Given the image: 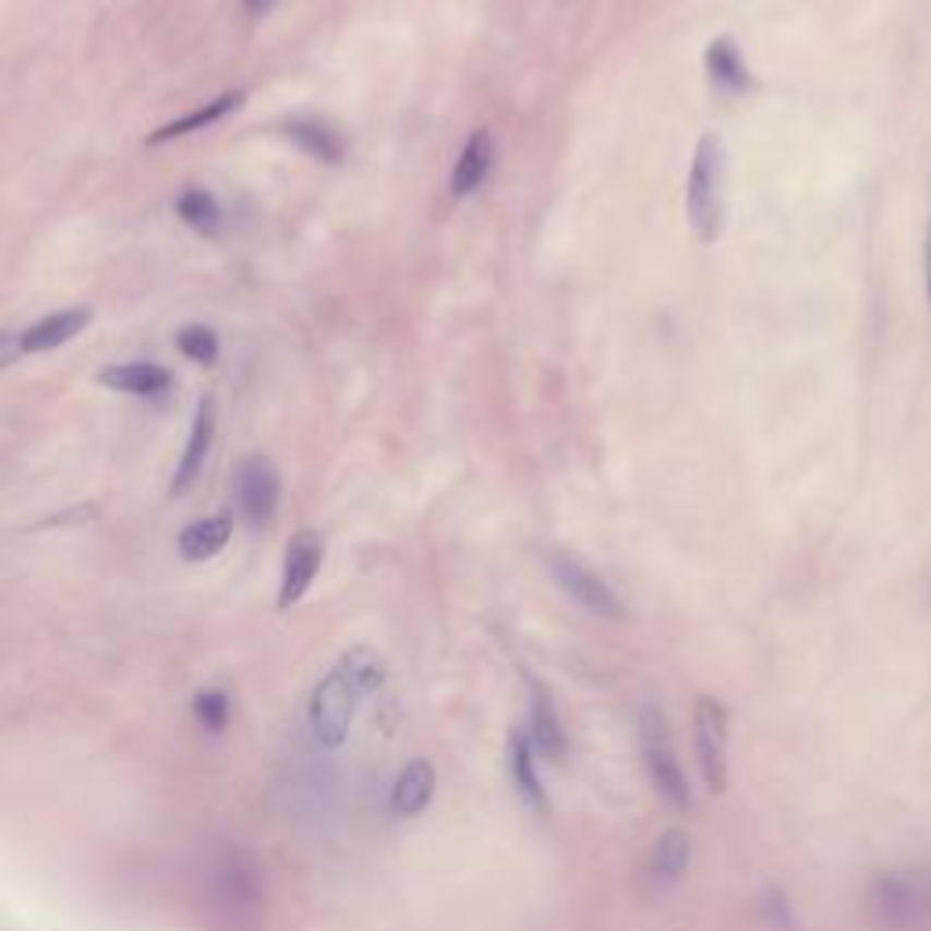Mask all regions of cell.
Returning <instances> with one entry per match:
<instances>
[{
    "instance_id": "obj_11",
    "label": "cell",
    "mask_w": 931,
    "mask_h": 931,
    "mask_svg": "<svg viewBox=\"0 0 931 931\" xmlns=\"http://www.w3.org/2000/svg\"><path fill=\"white\" fill-rule=\"evenodd\" d=\"M506 767H510V783H513L517 800H521L524 808H532L535 815H546L549 797H546L543 775H539V750L524 724H517L510 732V739H506Z\"/></svg>"
},
{
    "instance_id": "obj_6",
    "label": "cell",
    "mask_w": 931,
    "mask_h": 931,
    "mask_svg": "<svg viewBox=\"0 0 931 931\" xmlns=\"http://www.w3.org/2000/svg\"><path fill=\"white\" fill-rule=\"evenodd\" d=\"M870 914L887 931H917L928 924L931 917V892L920 876L909 873H876L866 892Z\"/></svg>"
},
{
    "instance_id": "obj_21",
    "label": "cell",
    "mask_w": 931,
    "mask_h": 931,
    "mask_svg": "<svg viewBox=\"0 0 931 931\" xmlns=\"http://www.w3.org/2000/svg\"><path fill=\"white\" fill-rule=\"evenodd\" d=\"M288 138H291V143H295L299 149H306L310 157L324 160V165H339L342 154H346L342 135L335 132L331 124L313 121V117H299V121H291V124H288Z\"/></svg>"
},
{
    "instance_id": "obj_15",
    "label": "cell",
    "mask_w": 931,
    "mask_h": 931,
    "mask_svg": "<svg viewBox=\"0 0 931 931\" xmlns=\"http://www.w3.org/2000/svg\"><path fill=\"white\" fill-rule=\"evenodd\" d=\"M495 165V143H492V132L488 128H477L470 138H466L459 160L451 168V193L455 197H470L473 190L488 179V171Z\"/></svg>"
},
{
    "instance_id": "obj_14",
    "label": "cell",
    "mask_w": 931,
    "mask_h": 931,
    "mask_svg": "<svg viewBox=\"0 0 931 931\" xmlns=\"http://www.w3.org/2000/svg\"><path fill=\"white\" fill-rule=\"evenodd\" d=\"M433 794H437V772H433L430 761H408L397 772L394 786H389V811L400 819H415L430 808Z\"/></svg>"
},
{
    "instance_id": "obj_5",
    "label": "cell",
    "mask_w": 931,
    "mask_h": 931,
    "mask_svg": "<svg viewBox=\"0 0 931 931\" xmlns=\"http://www.w3.org/2000/svg\"><path fill=\"white\" fill-rule=\"evenodd\" d=\"M728 735H732V713L728 706L702 691L696 696V706H691V746H696V764L699 775L706 783L710 794H724L732 783V767H728Z\"/></svg>"
},
{
    "instance_id": "obj_19",
    "label": "cell",
    "mask_w": 931,
    "mask_h": 931,
    "mask_svg": "<svg viewBox=\"0 0 931 931\" xmlns=\"http://www.w3.org/2000/svg\"><path fill=\"white\" fill-rule=\"evenodd\" d=\"M691 862V837L688 830L669 826L663 837L655 841L652 859H648V873H652L655 884H677L680 873L688 870Z\"/></svg>"
},
{
    "instance_id": "obj_25",
    "label": "cell",
    "mask_w": 931,
    "mask_h": 931,
    "mask_svg": "<svg viewBox=\"0 0 931 931\" xmlns=\"http://www.w3.org/2000/svg\"><path fill=\"white\" fill-rule=\"evenodd\" d=\"M761 917L775 931H794L797 928L794 906H789V898L778 892V887H764V892H761Z\"/></svg>"
},
{
    "instance_id": "obj_24",
    "label": "cell",
    "mask_w": 931,
    "mask_h": 931,
    "mask_svg": "<svg viewBox=\"0 0 931 931\" xmlns=\"http://www.w3.org/2000/svg\"><path fill=\"white\" fill-rule=\"evenodd\" d=\"M176 346L193 364H211L215 356H219V335H215L208 324H186V328H179Z\"/></svg>"
},
{
    "instance_id": "obj_12",
    "label": "cell",
    "mask_w": 931,
    "mask_h": 931,
    "mask_svg": "<svg viewBox=\"0 0 931 931\" xmlns=\"http://www.w3.org/2000/svg\"><path fill=\"white\" fill-rule=\"evenodd\" d=\"M211 440H215V397H201L197 415H193V426H190L186 451H182L176 477H171V495H182L193 488V481L201 477L204 459H208V451H211Z\"/></svg>"
},
{
    "instance_id": "obj_3",
    "label": "cell",
    "mask_w": 931,
    "mask_h": 931,
    "mask_svg": "<svg viewBox=\"0 0 931 931\" xmlns=\"http://www.w3.org/2000/svg\"><path fill=\"white\" fill-rule=\"evenodd\" d=\"M364 696L367 691L361 685V677L353 674L350 658L339 655V663L313 685L310 702H306V724L317 746H324V750H339V746H346L353 721H356V706H361Z\"/></svg>"
},
{
    "instance_id": "obj_2",
    "label": "cell",
    "mask_w": 931,
    "mask_h": 931,
    "mask_svg": "<svg viewBox=\"0 0 931 931\" xmlns=\"http://www.w3.org/2000/svg\"><path fill=\"white\" fill-rule=\"evenodd\" d=\"M688 222L702 244H717L728 222V149L717 132L702 135L691 154Z\"/></svg>"
},
{
    "instance_id": "obj_23",
    "label": "cell",
    "mask_w": 931,
    "mask_h": 931,
    "mask_svg": "<svg viewBox=\"0 0 931 931\" xmlns=\"http://www.w3.org/2000/svg\"><path fill=\"white\" fill-rule=\"evenodd\" d=\"M176 211H179V219L190 226V230H197V233H215L219 230V222H222V211H219V201L211 197L208 190H186L179 197V204H176Z\"/></svg>"
},
{
    "instance_id": "obj_17",
    "label": "cell",
    "mask_w": 931,
    "mask_h": 931,
    "mask_svg": "<svg viewBox=\"0 0 931 931\" xmlns=\"http://www.w3.org/2000/svg\"><path fill=\"white\" fill-rule=\"evenodd\" d=\"M706 73H710V81L717 84L721 92H728V95H742V92L753 88V73H750V66H746V59H742L739 45H735V37L710 40Z\"/></svg>"
},
{
    "instance_id": "obj_18",
    "label": "cell",
    "mask_w": 931,
    "mask_h": 931,
    "mask_svg": "<svg viewBox=\"0 0 931 931\" xmlns=\"http://www.w3.org/2000/svg\"><path fill=\"white\" fill-rule=\"evenodd\" d=\"M230 535H233L230 517H201V521H190L179 532V554L190 565H204V560L222 554Z\"/></svg>"
},
{
    "instance_id": "obj_9",
    "label": "cell",
    "mask_w": 931,
    "mask_h": 931,
    "mask_svg": "<svg viewBox=\"0 0 931 931\" xmlns=\"http://www.w3.org/2000/svg\"><path fill=\"white\" fill-rule=\"evenodd\" d=\"M521 680L528 688V735H532L535 750L543 761L560 764L568 757V732H565V717L557 710V696L549 691L546 680H539L532 669L521 666Z\"/></svg>"
},
{
    "instance_id": "obj_8",
    "label": "cell",
    "mask_w": 931,
    "mask_h": 931,
    "mask_svg": "<svg viewBox=\"0 0 931 931\" xmlns=\"http://www.w3.org/2000/svg\"><path fill=\"white\" fill-rule=\"evenodd\" d=\"M230 492H233L237 513L244 517V524H252V528L269 524L277 513V506H280L277 466L269 462L266 455H247V459L237 462Z\"/></svg>"
},
{
    "instance_id": "obj_26",
    "label": "cell",
    "mask_w": 931,
    "mask_h": 931,
    "mask_svg": "<svg viewBox=\"0 0 931 931\" xmlns=\"http://www.w3.org/2000/svg\"><path fill=\"white\" fill-rule=\"evenodd\" d=\"M241 4H244L247 15H263V12H269V8H274V0H241Z\"/></svg>"
},
{
    "instance_id": "obj_22",
    "label": "cell",
    "mask_w": 931,
    "mask_h": 931,
    "mask_svg": "<svg viewBox=\"0 0 931 931\" xmlns=\"http://www.w3.org/2000/svg\"><path fill=\"white\" fill-rule=\"evenodd\" d=\"M190 710H193V721H197L201 732L222 735L233 721V696L226 688H201L197 696H193Z\"/></svg>"
},
{
    "instance_id": "obj_27",
    "label": "cell",
    "mask_w": 931,
    "mask_h": 931,
    "mask_svg": "<svg viewBox=\"0 0 931 931\" xmlns=\"http://www.w3.org/2000/svg\"><path fill=\"white\" fill-rule=\"evenodd\" d=\"M924 269H928V299H931V222H928V237H924Z\"/></svg>"
},
{
    "instance_id": "obj_10",
    "label": "cell",
    "mask_w": 931,
    "mask_h": 931,
    "mask_svg": "<svg viewBox=\"0 0 931 931\" xmlns=\"http://www.w3.org/2000/svg\"><path fill=\"white\" fill-rule=\"evenodd\" d=\"M324 565V539L310 528H302L288 539L285 546V565H280V587H277V608L288 612L306 597L313 579Z\"/></svg>"
},
{
    "instance_id": "obj_20",
    "label": "cell",
    "mask_w": 931,
    "mask_h": 931,
    "mask_svg": "<svg viewBox=\"0 0 931 931\" xmlns=\"http://www.w3.org/2000/svg\"><path fill=\"white\" fill-rule=\"evenodd\" d=\"M241 102H244V95H241V92H226V95H219V99H211V102L197 106V110H193V113L179 117V121H171V124H165V128H157V132L149 135V143L157 146V143H168V138H179V135H190V132H204V128L219 124L226 113H233Z\"/></svg>"
},
{
    "instance_id": "obj_7",
    "label": "cell",
    "mask_w": 931,
    "mask_h": 931,
    "mask_svg": "<svg viewBox=\"0 0 931 931\" xmlns=\"http://www.w3.org/2000/svg\"><path fill=\"white\" fill-rule=\"evenodd\" d=\"M546 571H549V579H554L557 587L579 604V608H587L590 615H597V619H612V622L626 619L622 593L615 590L597 568H590L587 560L571 557L568 549H549Z\"/></svg>"
},
{
    "instance_id": "obj_1",
    "label": "cell",
    "mask_w": 931,
    "mask_h": 931,
    "mask_svg": "<svg viewBox=\"0 0 931 931\" xmlns=\"http://www.w3.org/2000/svg\"><path fill=\"white\" fill-rule=\"evenodd\" d=\"M204 892L211 914L230 931H258L266 917L263 862L241 844H222L204 862Z\"/></svg>"
},
{
    "instance_id": "obj_16",
    "label": "cell",
    "mask_w": 931,
    "mask_h": 931,
    "mask_svg": "<svg viewBox=\"0 0 931 931\" xmlns=\"http://www.w3.org/2000/svg\"><path fill=\"white\" fill-rule=\"evenodd\" d=\"M99 383L117 389V394H132V397H160L171 386L168 367H160L154 361H128V364H110L99 372Z\"/></svg>"
},
{
    "instance_id": "obj_4",
    "label": "cell",
    "mask_w": 931,
    "mask_h": 931,
    "mask_svg": "<svg viewBox=\"0 0 931 931\" xmlns=\"http://www.w3.org/2000/svg\"><path fill=\"white\" fill-rule=\"evenodd\" d=\"M637 742H641V757H644V767H648V778H652L655 794L663 797L669 808H680V811L691 808V786H688L685 764H680L669 724L655 702H644L641 713H637Z\"/></svg>"
},
{
    "instance_id": "obj_13",
    "label": "cell",
    "mask_w": 931,
    "mask_h": 931,
    "mask_svg": "<svg viewBox=\"0 0 931 931\" xmlns=\"http://www.w3.org/2000/svg\"><path fill=\"white\" fill-rule=\"evenodd\" d=\"M92 317L95 313L88 306H70V310L48 313V317H40L37 324H29V328L19 335V350L23 353L59 350V346H66L70 339H77V335L92 324Z\"/></svg>"
}]
</instances>
